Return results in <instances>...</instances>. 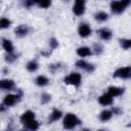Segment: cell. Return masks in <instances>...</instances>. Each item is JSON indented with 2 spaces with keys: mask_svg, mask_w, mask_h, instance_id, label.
<instances>
[{
  "mask_svg": "<svg viewBox=\"0 0 131 131\" xmlns=\"http://www.w3.org/2000/svg\"><path fill=\"white\" fill-rule=\"evenodd\" d=\"M80 123H81L80 119L77 117V115L73 113L67 114L62 119V127L66 130H73L78 125H80Z\"/></svg>",
  "mask_w": 131,
  "mask_h": 131,
  "instance_id": "cell-1",
  "label": "cell"
},
{
  "mask_svg": "<svg viewBox=\"0 0 131 131\" xmlns=\"http://www.w3.org/2000/svg\"><path fill=\"white\" fill-rule=\"evenodd\" d=\"M130 0H120V1H112L110 3V8L114 14H121L125 11V9L130 5Z\"/></svg>",
  "mask_w": 131,
  "mask_h": 131,
  "instance_id": "cell-2",
  "label": "cell"
},
{
  "mask_svg": "<svg viewBox=\"0 0 131 131\" xmlns=\"http://www.w3.org/2000/svg\"><path fill=\"white\" fill-rule=\"evenodd\" d=\"M63 81L68 85H71V86H74V87H78L82 83V76L78 72H71L63 79Z\"/></svg>",
  "mask_w": 131,
  "mask_h": 131,
  "instance_id": "cell-3",
  "label": "cell"
},
{
  "mask_svg": "<svg viewBox=\"0 0 131 131\" xmlns=\"http://www.w3.org/2000/svg\"><path fill=\"white\" fill-rule=\"evenodd\" d=\"M20 97H21V94H7L4 96L3 98V101H2V105L4 107H10V106H13L14 104H16L19 100H20Z\"/></svg>",
  "mask_w": 131,
  "mask_h": 131,
  "instance_id": "cell-4",
  "label": "cell"
},
{
  "mask_svg": "<svg viewBox=\"0 0 131 131\" xmlns=\"http://www.w3.org/2000/svg\"><path fill=\"white\" fill-rule=\"evenodd\" d=\"M114 78H119V79H123V80H128L131 77V67L127 66V67H121L119 69H117L114 72Z\"/></svg>",
  "mask_w": 131,
  "mask_h": 131,
  "instance_id": "cell-5",
  "label": "cell"
},
{
  "mask_svg": "<svg viewBox=\"0 0 131 131\" xmlns=\"http://www.w3.org/2000/svg\"><path fill=\"white\" fill-rule=\"evenodd\" d=\"M73 13L77 16H81L85 13V10H86V2L83 1V0H77L74 2V5H73Z\"/></svg>",
  "mask_w": 131,
  "mask_h": 131,
  "instance_id": "cell-6",
  "label": "cell"
},
{
  "mask_svg": "<svg viewBox=\"0 0 131 131\" xmlns=\"http://www.w3.org/2000/svg\"><path fill=\"white\" fill-rule=\"evenodd\" d=\"M92 29L87 23H81L78 27V35L81 38H87L91 35Z\"/></svg>",
  "mask_w": 131,
  "mask_h": 131,
  "instance_id": "cell-7",
  "label": "cell"
},
{
  "mask_svg": "<svg viewBox=\"0 0 131 131\" xmlns=\"http://www.w3.org/2000/svg\"><path fill=\"white\" fill-rule=\"evenodd\" d=\"M76 67L77 68H79V69H81V70H83V71H86V72H88V73H92V72H94V70H95V67H94V64H92V63H89V62H87L86 60H84V59H78L77 61H76Z\"/></svg>",
  "mask_w": 131,
  "mask_h": 131,
  "instance_id": "cell-8",
  "label": "cell"
},
{
  "mask_svg": "<svg viewBox=\"0 0 131 131\" xmlns=\"http://www.w3.org/2000/svg\"><path fill=\"white\" fill-rule=\"evenodd\" d=\"M15 87V83L11 79H2L0 80V90L9 91Z\"/></svg>",
  "mask_w": 131,
  "mask_h": 131,
  "instance_id": "cell-9",
  "label": "cell"
},
{
  "mask_svg": "<svg viewBox=\"0 0 131 131\" xmlns=\"http://www.w3.org/2000/svg\"><path fill=\"white\" fill-rule=\"evenodd\" d=\"M30 32V29L27 25H19L14 29V35L17 38H24L26 37Z\"/></svg>",
  "mask_w": 131,
  "mask_h": 131,
  "instance_id": "cell-10",
  "label": "cell"
},
{
  "mask_svg": "<svg viewBox=\"0 0 131 131\" xmlns=\"http://www.w3.org/2000/svg\"><path fill=\"white\" fill-rule=\"evenodd\" d=\"M97 35L103 41H110L113 37V32L108 28H101L97 30Z\"/></svg>",
  "mask_w": 131,
  "mask_h": 131,
  "instance_id": "cell-11",
  "label": "cell"
},
{
  "mask_svg": "<svg viewBox=\"0 0 131 131\" xmlns=\"http://www.w3.org/2000/svg\"><path fill=\"white\" fill-rule=\"evenodd\" d=\"M113 102H114V98L108 93H103L98 97V103L103 106H108L113 104Z\"/></svg>",
  "mask_w": 131,
  "mask_h": 131,
  "instance_id": "cell-12",
  "label": "cell"
},
{
  "mask_svg": "<svg viewBox=\"0 0 131 131\" xmlns=\"http://www.w3.org/2000/svg\"><path fill=\"white\" fill-rule=\"evenodd\" d=\"M34 119H35V113L32 112V111H26L25 113L21 114V116H20V118H19V121H20V123H21L23 125H26V124H28L30 121L34 120Z\"/></svg>",
  "mask_w": 131,
  "mask_h": 131,
  "instance_id": "cell-13",
  "label": "cell"
},
{
  "mask_svg": "<svg viewBox=\"0 0 131 131\" xmlns=\"http://www.w3.org/2000/svg\"><path fill=\"white\" fill-rule=\"evenodd\" d=\"M125 89L122 88V87H118V86H110L107 88V92L113 98L114 97H118V96H121L123 93H124Z\"/></svg>",
  "mask_w": 131,
  "mask_h": 131,
  "instance_id": "cell-14",
  "label": "cell"
},
{
  "mask_svg": "<svg viewBox=\"0 0 131 131\" xmlns=\"http://www.w3.org/2000/svg\"><path fill=\"white\" fill-rule=\"evenodd\" d=\"M76 53L80 57H87V56L92 54V51H91V48L88 46H81V47L77 48Z\"/></svg>",
  "mask_w": 131,
  "mask_h": 131,
  "instance_id": "cell-15",
  "label": "cell"
},
{
  "mask_svg": "<svg viewBox=\"0 0 131 131\" xmlns=\"http://www.w3.org/2000/svg\"><path fill=\"white\" fill-rule=\"evenodd\" d=\"M113 116H114V113L112 112V110H103L100 112L98 118L101 122H107L113 118Z\"/></svg>",
  "mask_w": 131,
  "mask_h": 131,
  "instance_id": "cell-16",
  "label": "cell"
},
{
  "mask_svg": "<svg viewBox=\"0 0 131 131\" xmlns=\"http://www.w3.org/2000/svg\"><path fill=\"white\" fill-rule=\"evenodd\" d=\"M35 84L39 87H45L49 84V79L44 75H39L35 79Z\"/></svg>",
  "mask_w": 131,
  "mask_h": 131,
  "instance_id": "cell-17",
  "label": "cell"
},
{
  "mask_svg": "<svg viewBox=\"0 0 131 131\" xmlns=\"http://www.w3.org/2000/svg\"><path fill=\"white\" fill-rule=\"evenodd\" d=\"M62 117V112L60 110H57V108H54L50 115H49V118H48V122L52 123V122H56L58 121L60 118Z\"/></svg>",
  "mask_w": 131,
  "mask_h": 131,
  "instance_id": "cell-18",
  "label": "cell"
},
{
  "mask_svg": "<svg viewBox=\"0 0 131 131\" xmlns=\"http://www.w3.org/2000/svg\"><path fill=\"white\" fill-rule=\"evenodd\" d=\"M94 19L96 21H98V23H104V21H106L108 19V14L105 11L99 10V11L94 13Z\"/></svg>",
  "mask_w": 131,
  "mask_h": 131,
  "instance_id": "cell-19",
  "label": "cell"
},
{
  "mask_svg": "<svg viewBox=\"0 0 131 131\" xmlns=\"http://www.w3.org/2000/svg\"><path fill=\"white\" fill-rule=\"evenodd\" d=\"M2 47H3V49L5 50L6 53L14 52L13 44H12V42H11L9 39H3V40H2Z\"/></svg>",
  "mask_w": 131,
  "mask_h": 131,
  "instance_id": "cell-20",
  "label": "cell"
},
{
  "mask_svg": "<svg viewBox=\"0 0 131 131\" xmlns=\"http://www.w3.org/2000/svg\"><path fill=\"white\" fill-rule=\"evenodd\" d=\"M26 69L28 70V72L30 73H35L38 69H39V63L37 60L35 59H32V60H29L26 64Z\"/></svg>",
  "mask_w": 131,
  "mask_h": 131,
  "instance_id": "cell-21",
  "label": "cell"
},
{
  "mask_svg": "<svg viewBox=\"0 0 131 131\" xmlns=\"http://www.w3.org/2000/svg\"><path fill=\"white\" fill-rule=\"evenodd\" d=\"M25 127H26V129H28L29 131H37V130L39 129V127H40V124H39V122H38L36 119H34V120L30 121L28 124H26Z\"/></svg>",
  "mask_w": 131,
  "mask_h": 131,
  "instance_id": "cell-22",
  "label": "cell"
},
{
  "mask_svg": "<svg viewBox=\"0 0 131 131\" xmlns=\"http://www.w3.org/2000/svg\"><path fill=\"white\" fill-rule=\"evenodd\" d=\"M119 43H120V46L123 49H125V50H128L131 47V40L128 39V38H121V39H119Z\"/></svg>",
  "mask_w": 131,
  "mask_h": 131,
  "instance_id": "cell-23",
  "label": "cell"
},
{
  "mask_svg": "<svg viewBox=\"0 0 131 131\" xmlns=\"http://www.w3.org/2000/svg\"><path fill=\"white\" fill-rule=\"evenodd\" d=\"M11 25V20L7 17H1L0 18V29L1 30H5L8 29Z\"/></svg>",
  "mask_w": 131,
  "mask_h": 131,
  "instance_id": "cell-24",
  "label": "cell"
},
{
  "mask_svg": "<svg viewBox=\"0 0 131 131\" xmlns=\"http://www.w3.org/2000/svg\"><path fill=\"white\" fill-rule=\"evenodd\" d=\"M36 5H37L39 8H43V9H46V8L50 7V5H51V1H49V0L36 1Z\"/></svg>",
  "mask_w": 131,
  "mask_h": 131,
  "instance_id": "cell-25",
  "label": "cell"
},
{
  "mask_svg": "<svg viewBox=\"0 0 131 131\" xmlns=\"http://www.w3.org/2000/svg\"><path fill=\"white\" fill-rule=\"evenodd\" d=\"M16 59H17V54H15L14 52L6 53V55H5V61L8 62V63H12V62H14Z\"/></svg>",
  "mask_w": 131,
  "mask_h": 131,
  "instance_id": "cell-26",
  "label": "cell"
},
{
  "mask_svg": "<svg viewBox=\"0 0 131 131\" xmlns=\"http://www.w3.org/2000/svg\"><path fill=\"white\" fill-rule=\"evenodd\" d=\"M40 99H41V103H47V102L50 101L51 95L48 94V93H42L41 96H40Z\"/></svg>",
  "mask_w": 131,
  "mask_h": 131,
  "instance_id": "cell-27",
  "label": "cell"
},
{
  "mask_svg": "<svg viewBox=\"0 0 131 131\" xmlns=\"http://www.w3.org/2000/svg\"><path fill=\"white\" fill-rule=\"evenodd\" d=\"M91 51H93L95 54H100V53L103 51V48H102V46H101L100 44L96 43V44H94V46H93V48L91 49Z\"/></svg>",
  "mask_w": 131,
  "mask_h": 131,
  "instance_id": "cell-28",
  "label": "cell"
},
{
  "mask_svg": "<svg viewBox=\"0 0 131 131\" xmlns=\"http://www.w3.org/2000/svg\"><path fill=\"white\" fill-rule=\"evenodd\" d=\"M49 45H50L51 49H55L58 47V41L55 38H50L49 39Z\"/></svg>",
  "mask_w": 131,
  "mask_h": 131,
  "instance_id": "cell-29",
  "label": "cell"
},
{
  "mask_svg": "<svg viewBox=\"0 0 131 131\" xmlns=\"http://www.w3.org/2000/svg\"><path fill=\"white\" fill-rule=\"evenodd\" d=\"M35 4H36V1H32V0H27V1L24 2V6L27 7V8H31Z\"/></svg>",
  "mask_w": 131,
  "mask_h": 131,
  "instance_id": "cell-30",
  "label": "cell"
},
{
  "mask_svg": "<svg viewBox=\"0 0 131 131\" xmlns=\"http://www.w3.org/2000/svg\"><path fill=\"white\" fill-rule=\"evenodd\" d=\"M60 63H54V64H50L49 66V70L51 71V72H55L56 71V69L58 70L59 68H60V66H59Z\"/></svg>",
  "mask_w": 131,
  "mask_h": 131,
  "instance_id": "cell-31",
  "label": "cell"
},
{
  "mask_svg": "<svg viewBox=\"0 0 131 131\" xmlns=\"http://www.w3.org/2000/svg\"><path fill=\"white\" fill-rule=\"evenodd\" d=\"M80 131H90V130L87 129V128H84V129H82V130H80Z\"/></svg>",
  "mask_w": 131,
  "mask_h": 131,
  "instance_id": "cell-32",
  "label": "cell"
},
{
  "mask_svg": "<svg viewBox=\"0 0 131 131\" xmlns=\"http://www.w3.org/2000/svg\"><path fill=\"white\" fill-rule=\"evenodd\" d=\"M19 131H29V130H28V129H26V128H25V129H20V130H19Z\"/></svg>",
  "mask_w": 131,
  "mask_h": 131,
  "instance_id": "cell-33",
  "label": "cell"
},
{
  "mask_svg": "<svg viewBox=\"0 0 131 131\" xmlns=\"http://www.w3.org/2000/svg\"><path fill=\"white\" fill-rule=\"evenodd\" d=\"M97 131H105V130H102V129H99V130H97Z\"/></svg>",
  "mask_w": 131,
  "mask_h": 131,
  "instance_id": "cell-34",
  "label": "cell"
}]
</instances>
